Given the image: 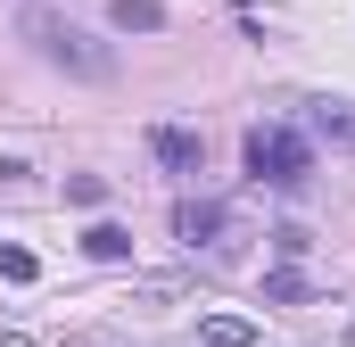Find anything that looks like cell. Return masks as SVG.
Returning <instances> with one entry per match:
<instances>
[{
	"label": "cell",
	"mask_w": 355,
	"mask_h": 347,
	"mask_svg": "<svg viewBox=\"0 0 355 347\" xmlns=\"http://www.w3.org/2000/svg\"><path fill=\"white\" fill-rule=\"evenodd\" d=\"M25 42L50 58V67H67V75H83V83H107L116 75V50H99L83 25H67L58 8H25Z\"/></svg>",
	"instance_id": "obj_1"
},
{
	"label": "cell",
	"mask_w": 355,
	"mask_h": 347,
	"mask_svg": "<svg viewBox=\"0 0 355 347\" xmlns=\"http://www.w3.org/2000/svg\"><path fill=\"white\" fill-rule=\"evenodd\" d=\"M248 174H257V182H281V190H297V182L314 174V141L289 133V124H257V133H248Z\"/></svg>",
	"instance_id": "obj_2"
},
{
	"label": "cell",
	"mask_w": 355,
	"mask_h": 347,
	"mask_svg": "<svg viewBox=\"0 0 355 347\" xmlns=\"http://www.w3.org/2000/svg\"><path fill=\"white\" fill-rule=\"evenodd\" d=\"M223 232H232V207H215V198H182L174 207V240L182 248H223Z\"/></svg>",
	"instance_id": "obj_3"
},
{
	"label": "cell",
	"mask_w": 355,
	"mask_h": 347,
	"mask_svg": "<svg viewBox=\"0 0 355 347\" xmlns=\"http://www.w3.org/2000/svg\"><path fill=\"white\" fill-rule=\"evenodd\" d=\"M149 158L166 174H198V158H207V141L190 133V124H149Z\"/></svg>",
	"instance_id": "obj_4"
},
{
	"label": "cell",
	"mask_w": 355,
	"mask_h": 347,
	"mask_svg": "<svg viewBox=\"0 0 355 347\" xmlns=\"http://www.w3.org/2000/svg\"><path fill=\"white\" fill-rule=\"evenodd\" d=\"M306 133L331 141V149H355V99H314L306 108Z\"/></svg>",
	"instance_id": "obj_5"
},
{
	"label": "cell",
	"mask_w": 355,
	"mask_h": 347,
	"mask_svg": "<svg viewBox=\"0 0 355 347\" xmlns=\"http://www.w3.org/2000/svg\"><path fill=\"white\" fill-rule=\"evenodd\" d=\"M83 257L124 264V257H132V232H124V223H91V232H83Z\"/></svg>",
	"instance_id": "obj_6"
},
{
	"label": "cell",
	"mask_w": 355,
	"mask_h": 347,
	"mask_svg": "<svg viewBox=\"0 0 355 347\" xmlns=\"http://www.w3.org/2000/svg\"><path fill=\"white\" fill-rule=\"evenodd\" d=\"M198 347H257V323H240V314H207V323H198Z\"/></svg>",
	"instance_id": "obj_7"
},
{
	"label": "cell",
	"mask_w": 355,
	"mask_h": 347,
	"mask_svg": "<svg viewBox=\"0 0 355 347\" xmlns=\"http://www.w3.org/2000/svg\"><path fill=\"white\" fill-rule=\"evenodd\" d=\"M107 25H116V33H157V25H166V8H157V0H116V8H107Z\"/></svg>",
	"instance_id": "obj_8"
},
{
	"label": "cell",
	"mask_w": 355,
	"mask_h": 347,
	"mask_svg": "<svg viewBox=\"0 0 355 347\" xmlns=\"http://www.w3.org/2000/svg\"><path fill=\"white\" fill-rule=\"evenodd\" d=\"M314 298V281L297 273V264H281V273H265V306H306Z\"/></svg>",
	"instance_id": "obj_9"
},
{
	"label": "cell",
	"mask_w": 355,
	"mask_h": 347,
	"mask_svg": "<svg viewBox=\"0 0 355 347\" xmlns=\"http://www.w3.org/2000/svg\"><path fill=\"white\" fill-rule=\"evenodd\" d=\"M99 198H107L99 174H67V207H99Z\"/></svg>",
	"instance_id": "obj_10"
},
{
	"label": "cell",
	"mask_w": 355,
	"mask_h": 347,
	"mask_svg": "<svg viewBox=\"0 0 355 347\" xmlns=\"http://www.w3.org/2000/svg\"><path fill=\"white\" fill-rule=\"evenodd\" d=\"M141 298H149V306H166V298H182V273H149V281H141Z\"/></svg>",
	"instance_id": "obj_11"
},
{
	"label": "cell",
	"mask_w": 355,
	"mask_h": 347,
	"mask_svg": "<svg viewBox=\"0 0 355 347\" xmlns=\"http://www.w3.org/2000/svg\"><path fill=\"white\" fill-rule=\"evenodd\" d=\"M0 281H33V248H0Z\"/></svg>",
	"instance_id": "obj_12"
},
{
	"label": "cell",
	"mask_w": 355,
	"mask_h": 347,
	"mask_svg": "<svg viewBox=\"0 0 355 347\" xmlns=\"http://www.w3.org/2000/svg\"><path fill=\"white\" fill-rule=\"evenodd\" d=\"M272 248H281V257H306L314 240H306V223H281V232H272Z\"/></svg>",
	"instance_id": "obj_13"
},
{
	"label": "cell",
	"mask_w": 355,
	"mask_h": 347,
	"mask_svg": "<svg viewBox=\"0 0 355 347\" xmlns=\"http://www.w3.org/2000/svg\"><path fill=\"white\" fill-rule=\"evenodd\" d=\"M0 347H33V331H0Z\"/></svg>",
	"instance_id": "obj_14"
},
{
	"label": "cell",
	"mask_w": 355,
	"mask_h": 347,
	"mask_svg": "<svg viewBox=\"0 0 355 347\" xmlns=\"http://www.w3.org/2000/svg\"><path fill=\"white\" fill-rule=\"evenodd\" d=\"M347 347H355V323H347Z\"/></svg>",
	"instance_id": "obj_15"
}]
</instances>
